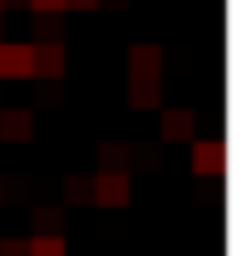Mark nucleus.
<instances>
[{"label": "nucleus", "instance_id": "f257e3e1", "mask_svg": "<svg viewBox=\"0 0 251 256\" xmlns=\"http://www.w3.org/2000/svg\"><path fill=\"white\" fill-rule=\"evenodd\" d=\"M94 202L98 207H128L133 202V178L124 168H104L94 178Z\"/></svg>", "mask_w": 251, "mask_h": 256}, {"label": "nucleus", "instance_id": "f03ea898", "mask_svg": "<svg viewBox=\"0 0 251 256\" xmlns=\"http://www.w3.org/2000/svg\"><path fill=\"white\" fill-rule=\"evenodd\" d=\"M192 172H197V178H222V172H226V143H222V138L192 143Z\"/></svg>", "mask_w": 251, "mask_h": 256}, {"label": "nucleus", "instance_id": "7ed1b4c3", "mask_svg": "<svg viewBox=\"0 0 251 256\" xmlns=\"http://www.w3.org/2000/svg\"><path fill=\"white\" fill-rule=\"evenodd\" d=\"M64 64H69L64 40H40V44H34V79H54V84H60Z\"/></svg>", "mask_w": 251, "mask_h": 256}, {"label": "nucleus", "instance_id": "20e7f679", "mask_svg": "<svg viewBox=\"0 0 251 256\" xmlns=\"http://www.w3.org/2000/svg\"><path fill=\"white\" fill-rule=\"evenodd\" d=\"M0 74L5 79H34V44H5L0 40Z\"/></svg>", "mask_w": 251, "mask_h": 256}, {"label": "nucleus", "instance_id": "39448f33", "mask_svg": "<svg viewBox=\"0 0 251 256\" xmlns=\"http://www.w3.org/2000/svg\"><path fill=\"white\" fill-rule=\"evenodd\" d=\"M30 138H34L30 108H0V143H30Z\"/></svg>", "mask_w": 251, "mask_h": 256}, {"label": "nucleus", "instance_id": "423d86ee", "mask_svg": "<svg viewBox=\"0 0 251 256\" xmlns=\"http://www.w3.org/2000/svg\"><path fill=\"white\" fill-rule=\"evenodd\" d=\"M158 108H162V104H158ZM158 138H162V143H192V108H162Z\"/></svg>", "mask_w": 251, "mask_h": 256}, {"label": "nucleus", "instance_id": "0eeeda50", "mask_svg": "<svg viewBox=\"0 0 251 256\" xmlns=\"http://www.w3.org/2000/svg\"><path fill=\"white\" fill-rule=\"evenodd\" d=\"M128 74L133 79H162V50L158 44H133L128 50Z\"/></svg>", "mask_w": 251, "mask_h": 256}, {"label": "nucleus", "instance_id": "6e6552de", "mask_svg": "<svg viewBox=\"0 0 251 256\" xmlns=\"http://www.w3.org/2000/svg\"><path fill=\"white\" fill-rule=\"evenodd\" d=\"M25 256H69L64 232H34L30 242H25Z\"/></svg>", "mask_w": 251, "mask_h": 256}, {"label": "nucleus", "instance_id": "1a4fd4ad", "mask_svg": "<svg viewBox=\"0 0 251 256\" xmlns=\"http://www.w3.org/2000/svg\"><path fill=\"white\" fill-rule=\"evenodd\" d=\"M128 104H133V108H158V104H162L158 79H128Z\"/></svg>", "mask_w": 251, "mask_h": 256}, {"label": "nucleus", "instance_id": "9d476101", "mask_svg": "<svg viewBox=\"0 0 251 256\" xmlns=\"http://www.w3.org/2000/svg\"><path fill=\"white\" fill-rule=\"evenodd\" d=\"M30 222H34V232H64V207H60V202H54V207L44 202V207L30 212Z\"/></svg>", "mask_w": 251, "mask_h": 256}, {"label": "nucleus", "instance_id": "9b49d317", "mask_svg": "<svg viewBox=\"0 0 251 256\" xmlns=\"http://www.w3.org/2000/svg\"><path fill=\"white\" fill-rule=\"evenodd\" d=\"M128 153H133L128 143H104V148H98V168H124Z\"/></svg>", "mask_w": 251, "mask_h": 256}, {"label": "nucleus", "instance_id": "f8f14e48", "mask_svg": "<svg viewBox=\"0 0 251 256\" xmlns=\"http://www.w3.org/2000/svg\"><path fill=\"white\" fill-rule=\"evenodd\" d=\"M64 197H69L74 207H79V202H94V178H69V192H64Z\"/></svg>", "mask_w": 251, "mask_h": 256}, {"label": "nucleus", "instance_id": "ddd939ff", "mask_svg": "<svg viewBox=\"0 0 251 256\" xmlns=\"http://www.w3.org/2000/svg\"><path fill=\"white\" fill-rule=\"evenodd\" d=\"M40 40H64V25H60V15H40Z\"/></svg>", "mask_w": 251, "mask_h": 256}, {"label": "nucleus", "instance_id": "4468645a", "mask_svg": "<svg viewBox=\"0 0 251 256\" xmlns=\"http://www.w3.org/2000/svg\"><path fill=\"white\" fill-rule=\"evenodd\" d=\"M34 15H64V0H25Z\"/></svg>", "mask_w": 251, "mask_h": 256}, {"label": "nucleus", "instance_id": "2eb2a0df", "mask_svg": "<svg viewBox=\"0 0 251 256\" xmlns=\"http://www.w3.org/2000/svg\"><path fill=\"white\" fill-rule=\"evenodd\" d=\"M0 256H25V242H15V236H5V242H0Z\"/></svg>", "mask_w": 251, "mask_h": 256}, {"label": "nucleus", "instance_id": "dca6fc26", "mask_svg": "<svg viewBox=\"0 0 251 256\" xmlns=\"http://www.w3.org/2000/svg\"><path fill=\"white\" fill-rule=\"evenodd\" d=\"M104 0H64V10H98Z\"/></svg>", "mask_w": 251, "mask_h": 256}, {"label": "nucleus", "instance_id": "f3484780", "mask_svg": "<svg viewBox=\"0 0 251 256\" xmlns=\"http://www.w3.org/2000/svg\"><path fill=\"white\" fill-rule=\"evenodd\" d=\"M0 197H5V182H0Z\"/></svg>", "mask_w": 251, "mask_h": 256}, {"label": "nucleus", "instance_id": "a211bd4d", "mask_svg": "<svg viewBox=\"0 0 251 256\" xmlns=\"http://www.w3.org/2000/svg\"><path fill=\"white\" fill-rule=\"evenodd\" d=\"M0 10H5V0H0Z\"/></svg>", "mask_w": 251, "mask_h": 256}, {"label": "nucleus", "instance_id": "6ab92c4d", "mask_svg": "<svg viewBox=\"0 0 251 256\" xmlns=\"http://www.w3.org/2000/svg\"><path fill=\"white\" fill-rule=\"evenodd\" d=\"M0 79H5V74H0Z\"/></svg>", "mask_w": 251, "mask_h": 256}]
</instances>
